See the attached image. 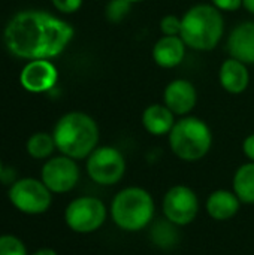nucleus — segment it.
Masks as SVG:
<instances>
[{
	"label": "nucleus",
	"mask_w": 254,
	"mask_h": 255,
	"mask_svg": "<svg viewBox=\"0 0 254 255\" xmlns=\"http://www.w3.org/2000/svg\"><path fill=\"white\" fill-rule=\"evenodd\" d=\"M73 34L70 24L48 12L22 10L7 22L4 43L18 58L49 60L67 48Z\"/></svg>",
	"instance_id": "f257e3e1"
},
{
	"label": "nucleus",
	"mask_w": 254,
	"mask_h": 255,
	"mask_svg": "<svg viewBox=\"0 0 254 255\" xmlns=\"http://www.w3.org/2000/svg\"><path fill=\"white\" fill-rule=\"evenodd\" d=\"M55 148L73 160L87 158L99 143L97 123L84 112H69L63 115L52 131Z\"/></svg>",
	"instance_id": "f03ea898"
},
{
	"label": "nucleus",
	"mask_w": 254,
	"mask_h": 255,
	"mask_svg": "<svg viewBox=\"0 0 254 255\" xmlns=\"http://www.w3.org/2000/svg\"><path fill=\"white\" fill-rule=\"evenodd\" d=\"M109 215L120 230L127 233L141 232L154 220V197L148 190L138 185L121 188L112 197Z\"/></svg>",
	"instance_id": "7ed1b4c3"
},
{
	"label": "nucleus",
	"mask_w": 254,
	"mask_h": 255,
	"mask_svg": "<svg viewBox=\"0 0 254 255\" xmlns=\"http://www.w3.org/2000/svg\"><path fill=\"white\" fill-rule=\"evenodd\" d=\"M225 33L222 10L214 4H195L181 18V34L186 46L195 51H213Z\"/></svg>",
	"instance_id": "20e7f679"
},
{
	"label": "nucleus",
	"mask_w": 254,
	"mask_h": 255,
	"mask_svg": "<svg viewBox=\"0 0 254 255\" xmlns=\"http://www.w3.org/2000/svg\"><path fill=\"white\" fill-rule=\"evenodd\" d=\"M171 151L183 161L202 160L213 146V133L208 124L196 117H183L169 131Z\"/></svg>",
	"instance_id": "39448f33"
},
{
	"label": "nucleus",
	"mask_w": 254,
	"mask_h": 255,
	"mask_svg": "<svg viewBox=\"0 0 254 255\" xmlns=\"http://www.w3.org/2000/svg\"><path fill=\"white\" fill-rule=\"evenodd\" d=\"M106 205L93 196H82L72 200L64 211L66 226L81 235L97 232L108 218Z\"/></svg>",
	"instance_id": "423d86ee"
},
{
	"label": "nucleus",
	"mask_w": 254,
	"mask_h": 255,
	"mask_svg": "<svg viewBox=\"0 0 254 255\" xmlns=\"http://www.w3.org/2000/svg\"><path fill=\"white\" fill-rule=\"evenodd\" d=\"M88 178L97 185L118 184L126 173V158L115 146H97L85 163Z\"/></svg>",
	"instance_id": "0eeeda50"
},
{
	"label": "nucleus",
	"mask_w": 254,
	"mask_h": 255,
	"mask_svg": "<svg viewBox=\"0 0 254 255\" xmlns=\"http://www.w3.org/2000/svg\"><path fill=\"white\" fill-rule=\"evenodd\" d=\"M199 197L193 188L184 184L172 185L163 196L162 211L166 221L175 227L190 226L199 214Z\"/></svg>",
	"instance_id": "6e6552de"
},
{
	"label": "nucleus",
	"mask_w": 254,
	"mask_h": 255,
	"mask_svg": "<svg viewBox=\"0 0 254 255\" xmlns=\"http://www.w3.org/2000/svg\"><path fill=\"white\" fill-rule=\"evenodd\" d=\"M9 200L22 214L39 215L49 209L52 203V193L42 181L22 178L10 185Z\"/></svg>",
	"instance_id": "1a4fd4ad"
},
{
	"label": "nucleus",
	"mask_w": 254,
	"mask_h": 255,
	"mask_svg": "<svg viewBox=\"0 0 254 255\" xmlns=\"http://www.w3.org/2000/svg\"><path fill=\"white\" fill-rule=\"evenodd\" d=\"M40 181L51 193H69L79 181V167L76 160L63 154L49 158L40 170Z\"/></svg>",
	"instance_id": "9d476101"
},
{
	"label": "nucleus",
	"mask_w": 254,
	"mask_h": 255,
	"mask_svg": "<svg viewBox=\"0 0 254 255\" xmlns=\"http://www.w3.org/2000/svg\"><path fill=\"white\" fill-rule=\"evenodd\" d=\"M57 78V69L49 60H31L21 70L19 82L30 93H43L55 85Z\"/></svg>",
	"instance_id": "9b49d317"
},
{
	"label": "nucleus",
	"mask_w": 254,
	"mask_h": 255,
	"mask_svg": "<svg viewBox=\"0 0 254 255\" xmlns=\"http://www.w3.org/2000/svg\"><path fill=\"white\" fill-rule=\"evenodd\" d=\"M163 100L165 105L174 112V115L186 117L196 106L198 93L190 81L174 79L166 85L163 93Z\"/></svg>",
	"instance_id": "f8f14e48"
},
{
	"label": "nucleus",
	"mask_w": 254,
	"mask_h": 255,
	"mask_svg": "<svg viewBox=\"0 0 254 255\" xmlns=\"http://www.w3.org/2000/svg\"><path fill=\"white\" fill-rule=\"evenodd\" d=\"M228 51L232 58L244 64H254V21H246L232 28Z\"/></svg>",
	"instance_id": "ddd939ff"
},
{
	"label": "nucleus",
	"mask_w": 254,
	"mask_h": 255,
	"mask_svg": "<svg viewBox=\"0 0 254 255\" xmlns=\"http://www.w3.org/2000/svg\"><path fill=\"white\" fill-rule=\"evenodd\" d=\"M241 200L234 193V190L219 188L213 191L205 202L207 214L214 221H229L241 209Z\"/></svg>",
	"instance_id": "4468645a"
},
{
	"label": "nucleus",
	"mask_w": 254,
	"mask_h": 255,
	"mask_svg": "<svg viewBox=\"0 0 254 255\" xmlns=\"http://www.w3.org/2000/svg\"><path fill=\"white\" fill-rule=\"evenodd\" d=\"M186 55V43L180 36H162L153 46V60L163 69L177 67Z\"/></svg>",
	"instance_id": "2eb2a0df"
},
{
	"label": "nucleus",
	"mask_w": 254,
	"mask_h": 255,
	"mask_svg": "<svg viewBox=\"0 0 254 255\" xmlns=\"http://www.w3.org/2000/svg\"><path fill=\"white\" fill-rule=\"evenodd\" d=\"M219 81L228 93L241 94L247 90L250 84V73L247 64L232 57L225 60L219 70Z\"/></svg>",
	"instance_id": "dca6fc26"
},
{
	"label": "nucleus",
	"mask_w": 254,
	"mask_h": 255,
	"mask_svg": "<svg viewBox=\"0 0 254 255\" xmlns=\"http://www.w3.org/2000/svg\"><path fill=\"white\" fill-rule=\"evenodd\" d=\"M175 124V115L166 105H150L142 112V126L153 136L169 134Z\"/></svg>",
	"instance_id": "f3484780"
},
{
	"label": "nucleus",
	"mask_w": 254,
	"mask_h": 255,
	"mask_svg": "<svg viewBox=\"0 0 254 255\" xmlns=\"http://www.w3.org/2000/svg\"><path fill=\"white\" fill-rule=\"evenodd\" d=\"M232 190L244 205H254V163L241 164L232 179Z\"/></svg>",
	"instance_id": "a211bd4d"
},
{
	"label": "nucleus",
	"mask_w": 254,
	"mask_h": 255,
	"mask_svg": "<svg viewBox=\"0 0 254 255\" xmlns=\"http://www.w3.org/2000/svg\"><path fill=\"white\" fill-rule=\"evenodd\" d=\"M25 149L30 157H33L36 160H43V158H48L57 148H55L52 134L34 133L28 137V140L25 143Z\"/></svg>",
	"instance_id": "6ab92c4d"
},
{
	"label": "nucleus",
	"mask_w": 254,
	"mask_h": 255,
	"mask_svg": "<svg viewBox=\"0 0 254 255\" xmlns=\"http://www.w3.org/2000/svg\"><path fill=\"white\" fill-rule=\"evenodd\" d=\"M132 4L133 3H130L129 0H109L106 3V7H105L106 19L112 24L121 22L129 15Z\"/></svg>",
	"instance_id": "aec40b11"
},
{
	"label": "nucleus",
	"mask_w": 254,
	"mask_h": 255,
	"mask_svg": "<svg viewBox=\"0 0 254 255\" xmlns=\"http://www.w3.org/2000/svg\"><path fill=\"white\" fill-rule=\"evenodd\" d=\"M0 255H27L24 244L10 235L0 236Z\"/></svg>",
	"instance_id": "412c9836"
},
{
	"label": "nucleus",
	"mask_w": 254,
	"mask_h": 255,
	"mask_svg": "<svg viewBox=\"0 0 254 255\" xmlns=\"http://www.w3.org/2000/svg\"><path fill=\"white\" fill-rule=\"evenodd\" d=\"M160 30L163 36H180L181 18H178L177 15H165L160 21Z\"/></svg>",
	"instance_id": "4be33fe9"
},
{
	"label": "nucleus",
	"mask_w": 254,
	"mask_h": 255,
	"mask_svg": "<svg viewBox=\"0 0 254 255\" xmlns=\"http://www.w3.org/2000/svg\"><path fill=\"white\" fill-rule=\"evenodd\" d=\"M54 7L63 13H73L82 6V0H51Z\"/></svg>",
	"instance_id": "5701e85b"
},
{
	"label": "nucleus",
	"mask_w": 254,
	"mask_h": 255,
	"mask_svg": "<svg viewBox=\"0 0 254 255\" xmlns=\"http://www.w3.org/2000/svg\"><path fill=\"white\" fill-rule=\"evenodd\" d=\"M211 3L219 10H225V12H234L243 6V0H211Z\"/></svg>",
	"instance_id": "b1692460"
},
{
	"label": "nucleus",
	"mask_w": 254,
	"mask_h": 255,
	"mask_svg": "<svg viewBox=\"0 0 254 255\" xmlns=\"http://www.w3.org/2000/svg\"><path fill=\"white\" fill-rule=\"evenodd\" d=\"M243 152L249 158V161H253L254 163V133L253 134H249L244 139V142H243Z\"/></svg>",
	"instance_id": "393cba45"
},
{
	"label": "nucleus",
	"mask_w": 254,
	"mask_h": 255,
	"mask_svg": "<svg viewBox=\"0 0 254 255\" xmlns=\"http://www.w3.org/2000/svg\"><path fill=\"white\" fill-rule=\"evenodd\" d=\"M31 255H58L54 250H51V248H42V250H39V251H36V253H33Z\"/></svg>",
	"instance_id": "a878e982"
},
{
	"label": "nucleus",
	"mask_w": 254,
	"mask_h": 255,
	"mask_svg": "<svg viewBox=\"0 0 254 255\" xmlns=\"http://www.w3.org/2000/svg\"><path fill=\"white\" fill-rule=\"evenodd\" d=\"M243 6L254 15V0H243Z\"/></svg>",
	"instance_id": "bb28decb"
},
{
	"label": "nucleus",
	"mask_w": 254,
	"mask_h": 255,
	"mask_svg": "<svg viewBox=\"0 0 254 255\" xmlns=\"http://www.w3.org/2000/svg\"><path fill=\"white\" fill-rule=\"evenodd\" d=\"M1 175H3V167H1V161H0V179H1Z\"/></svg>",
	"instance_id": "cd10ccee"
},
{
	"label": "nucleus",
	"mask_w": 254,
	"mask_h": 255,
	"mask_svg": "<svg viewBox=\"0 0 254 255\" xmlns=\"http://www.w3.org/2000/svg\"><path fill=\"white\" fill-rule=\"evenodd\" d=\"M130 3H139V1H144V0H129Z\"/></svg>",
	"instance_id": "c85d7f7f"
}]
</instances>
